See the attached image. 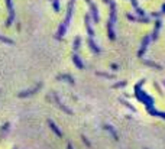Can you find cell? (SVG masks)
Returning a JSON list of instances; mask_svg holds the SVG:
<instances>
[{"label":"cell","mask_w":165,"mask_h":149,"mask_svg":"<svg viewBox=\"0 0 165 149\" xmlns=\"http://www.w3.org/2000/svg\"><path fill=\"white\" fill-rule=\"evenodd\" d=\"M0 41H3V42H7V43H13V41H10V39H6V38L0 36Z\"/></svg>","instance_id":"cell-3"},{"label":"cell","mask_w":165,"mask_h":149,"mask_svg":"<svg viewBox=\"0 0 165 149\" xmlns=\"http://www.w3.org/2000/svg\"><path fill=\"white\" fill-rule=\"evenodd\" d=\"M73 4H74V0H71V1H70L67 19H65L64 25H62V26L59 28V31H58V35H57V38H58V39H61V38H62V35H64V32H65V29H67V26H68V23H70V19H71V13H73Z\"/></svg>","instance_id":"cell-1"},{"label":"cell","mask_w":165,"mask_h":149,"mask_svg":"<svg viewBox=\"0 0 165 149\" xmlns=\"http://www.w3.org/2000/svg\"><path fill=\"white\" fill-rule=\"evenodd\" d=\"M48 123H49V125H51V127H52V129H54V130L57 132V135H58V136H62V133H61V132L58 130V127H57V126H55V125H54V123H52L51 120H48Z\"/></svg>","instance_id":"cell-2"}]
</instances>
